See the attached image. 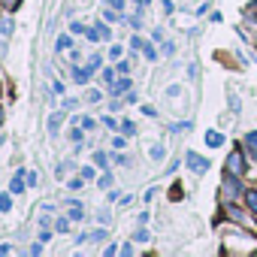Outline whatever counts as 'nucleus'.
<instances>
[{
  "instance_id": "nucleus-7",
  "label": "nucleus",
  "mask_w": 257,
  "mask_h": 257,
  "mask_svg": "<svg viewBox=\"0 0 257 257\" xmlns=\"http://www.w3.org/2000/svg\"><path fill=\"white\" fill-rule=\"evenodd\" d=\"M100 239H106V230H94V233H82L79 236V242H100Z\"/></svg>"
},
{
  "instance_id": "nucleus-27",
  "label": "nucleus",
  "mask_w": 257,
  "mask_h": 257,
  "mask_svg": "<svg viewBox=\"0 0 257 257\" xmlns=\"http://www.w3.org/2000/svg\"><path fill=\"white\" fill-rule=\"evenodd\" d=\"M97 67H100V58H97V55H94V58H91V61H88V70H91V73H94V70H97Z\"/></svg>"
},
{
  "instance_id": "nucleus-20",
  "label": "nucleus",
  "mask_w": 257,
  "mask_h": 257,
  "mask_svg": "<svg viewBox=\"0 0 257 257\" xmlns=\"http://www.w3.org/2000/svg\"><path fill=\"white\" fill-rule=\"evenodd\" d=\"M70 218H73V221H82V209H79L76 203H70Z\"/></svg>"
},
{
  "instance_id": "nucleus-24",
  "label": "nucleus",
  "mask_w": 257,
  "mask_h": 257,
  "mask_svg": "<svg viewBox=\"0 0 257 257\" xmlns=\"http://www.w3.org/2000/svg\"><path fill=\"white\" fill-rule=\"evenodd\" d=\"M100 100H103L100 91H88V103H100Z\"/></svg>"
},
{
  "instance_id": "nucleus-5",
  "label": "nucleus",
  "mask_w": 257,
  "mask_h": 257,
  "mask_svg": "<svg viewBox=\"0 0 257 257\" xmlns=\"http://www.w3.org/2000/svg\"><path fill=\"white\" fill-rule=\"evenodd\" d=\"M206 146H212V149H221V146H224V134H218V131H209V134H206Z\"/></svg>"
},
{
  "instance_id": "nucleus-38",
  "label": "nucleus",
  "mask_w": 257,
  "mask_h": 257,
  "mask_svg": "<svg viewBox=\"0 0 257 257\" xmlns=\"http://www.w3.org/2000/svg\"><path fill=\"white\" fill-rule=\"evenodd\" d=\"M134 4H140V7H143V4H146V0H134Z\"/></svg>"
},
{
  "instance_id": "nucleus-25",
  "label": "nucleus",
  "mask_w": 257,
  "mask_h": 257,
  "mask_svg": "<svg viewBox=\"0 0 257 257\" xmlns=\"http://www.w3.org/2000/svg\"><path fill=\"white\" fill-rule=\"evenodd\" d=\"M109 58L118 61V58H121V46H112V49H109Z\"/></svg>"
},
{
  "instance_id": "nucleus-21",
  "label": "nucleus",
  "mask_w": 257,
  "mask_h": 257,
  "mask_svg": "<svg viewBox=\"0 0 257 257\" xmlns=\"http://www.w3.org/2000/svg\"><path fill=\"white\" fill-rule=\"evenodd\" d=\"M94 176H97V173H94V167H82V179H85V182H91Z\"/></svg>"
},
{
  "instance_id": "nucleus-36",
  "label": "nucleus",
  "mask_w": 257,
  "mask_h": 257,
  "mask_svg": "<svg viewBox=\"0 0 257 257\" xmlns=\"http://www.w3.org/2000/svg\"><path fill=\"white\" fill-rule=\"evenodd\" d=\"M109 7H112V10H121V7H124V0H109Z\"/></svg>"
},
{
  "instance_id": "nucleus-9",
  "label": "nucleus",
  "mask_w": 257,
  "mask_h": 257,
  "mask_svg": "<svg viewBox=\"0 0 257 257\" xmlns=\"http://www.w3.org/2000/svg\"><path fill=\"white\" fill-rule=\"evenodd\" d=\"M91 76H94V73H91V70H88V67H85V70H73V79H76V82H79V85H85V82H88V79H91Z\"/></svg>"
},
{
  "instance_id": "nucleus-34",
  "label": "nucleus",
  "mask_w": 257,
  "mask_h": 257,
  "mask_svg": "<svg viewBox=\"0 0 257 257\" xmlns=\"http://www.w3.org/2000/svg\"><path fill=\"white\" fill-rule=\"evenodd\" d=\"M112 185V176H100V188H109Z\"/></svg>"
},
{
  "instance_id": "nucleus-3",
  "label": "nucleus",
  "mask_w": 257,
  "mask_h": 257,
  "mask_svg": "<svg viewBox=\"0 0 257 257\" xmlns=\"http://www.w3.org/2000/svg\"><path fill=\"white\" fill-rule=\"evenodd\" d=\"M185 164H188L197 176H203V173L209 170V161H206V158H200L197 152H188V155H185Z\"/></svg>"
},
{
  "instance_id": "nucleus-30",
  "label": "nucleus",
  "mask_w": 257,
  "mask_h": 257,
  "mask_svg": "<svg viewBox=\"0 0 257 257\" xmlns=\"http://www.w3.org/2000/svg\"><path fill=\"white\" fill-rule=\"evenodd\" d=\"M170 197H173V200H182V188H179V185H173V191H170Z\"/></svg>"
},
{
  "instance_id": "nucleus-33",
  "label": "nucleus",
  "mask_w": 257,
  "mask_h": 257,
  "mask_svg": "<svg viewBox=\"0 0 257 257\" xmlns=\"http://www.w3.org/2000/svg\"><path fill=\"white\" fill-rule=\"evenodd\" d=\"M94 161H97L100 167H106V155H103V152H97V155H94Z\"/></svg>"
},
{
  "instance_id": "nucleus-37",
  "label": "nucleus",
  "mask_w": 257,
  "mask_h": 257,
  "mask_svg": "<svg viewBox=\"0 0 257 257\" xmlns=\"http://www.w3.org/2000/svg\"><path fill=\"white\" fill-rule=\"evenodd\" d=\"M4 4H7V7H10V10H16V7H19V4H22V0H4Z\"/></svg>"
},
{
  "instance_id": "nucleus-32",
  "label": "nucleus",
  "mask_w": 257,
  "mask_h": 257,
  "mask_svg": "<svg viewBox=\"0 0 257 257\" xmlns=\"http://www.w3.org/2000/svg\"><path fill=\"white\" fill-rule=\"evenodd\" d=\"M97 31H100V40H109V28H106V25H100Z\"/></svg>"
},
{
  "instance_id": "nucleus-28",
  "label": "nucleus",
  "mask_w": 257,
  "mask_h": 257,
  "mask_svg": "<svg viewBox=\"0 0 257 257\" xmlns=\"http://www.w3.org/2000/svg\"><path fill=\"white\" fill-rule=\"evenodd\" d=\"M103 79H106L109 85H115V73H112V70H103Z\"/></svg>"
},
{
  "instance_id": "nucleus-1",
  "label": "nucleus",
  "mask_w": 257,
  "mask_h": 257,
  "mask_svg": "<svg viewBox=\"0 0 257 257\" xmlns=\"http://www.w3.org/2000/svg\"><path fill=\"white\" fill-rule=\"evenodd\" d=\"M227 173H233V176H242V173H248V164H245V152L242 149H233L230 152V158H227V167H224Z\"/></svg>"
},
{
  "instance_id": "nucleus-14",
  "label": "nucleus",
  "mask_w": 257,
  "mask_h": 257,
  "mask_svg": "<svg viewBox=\"0 0 257 257\" xmlns=\"http://www.w3.org/2000/svg\"><path fill=\"white\" fill-rule=\"evenodd\" d=\"M76 121L82 124V131H94V124H97V121H94V118H88V115H82V118H76Z\"/></svg>"
},
{
  "instance_id": "nucleus-35",
  "label": "nucleus",
  "mask_w": 257,
  "mask_h": 257,
  "mask_svg": "<svg viewBox=\"0 0 257 257\" xmlns=\"http://www.w3.org/2000/svg\"><path fill=\"white\" fill-rule=\"evenodd\" d=\"M55 227H58V230H61V233H67V230H70V224H67V221H64V218H61V221H58V224H55Z\"/></svg>"
},
{
  "instance_id": "nucleus-29",
  "label": "nucleus",
  "mask_w": 257,
  "mask_h": 257,
  "mask_svg": "<svg viewBox=\"0 0 257 257\" xmlns=\"http://www.w3.org/2000/svg\"><path fill=\"white\" fill-rule=\"evenodd\" d=\"M179 91H182L179 85H170V88H167V97H179Z\"/></svg>"
},
{
  "instance_id": "nucleus-13",
  "label": "nucleus",
  "mask_w": 257,
  "mask_h": 257,
  "mask_svg": "<svg viewBox=\"0 0 257 257\" xmlns=\"http://www.w3.org/2000/svg\"><path fill=\"white\" fill-rule=\"evenodd\" d=\"M58 127H61V112H55L49 118V134H58Z\"/></svg>"
},
{
  "instance_id": "nucleus-12",
  "label": "nucleus",
  "mask_w": 257,
  "mask_h": 257,
  "mask_svg": "<svg viewBox=\"0 0 257 257\" xmlns=\"http://www.w3.org/2000/svg\"><path fill=\"white\" fill-rule=\"evenodd\" d=\"M245 19L257 25V0H254V4H248V7H245Z\"/></svg>"
},
{
  "instance_id": "nucleus-17",
  "label": "nucleus",
  "mask_w": 257,
  "mask_h": 257,
  "mask_svg": "<svg viewBox=\"0 0 257 257\" xmlns=\"http://www.w3.org/2000/svg\"><path fill=\"white\" fill-rule=\"evenodd\" d=\"M10 206H13V197L4 194V197H0V212H10Z\"/></svg>"
},
{
  "instance_id": "nucleus-19",
  "label": "nucleus",
  "mask_w": 257,
  "mask_h": 257,
  "mask_svg": "<svg viewBox=\"0 0 257 257\" xmlns=\"http://www.w3.org/2000/svg\"><path fill=\"white\" fill-rule=\"evenodd\" d=\"M149 155H152L155 161H164V155H167V152H164L161 146H152V152H149Z\"/></svg>"
},
{
  "instance_id": "nucleus-31",
  "label": "nucleus",
  "mask_w": 257,
  "mask_h": 257,
  "mask_svg": "<svg viewBox=\"0 0 257 257\" xmlns=\"http://www.w3.org/2000/svg\"><path fill=\"white\" fill-rule=\"evenodd\" d=\"M149 239H152L149 230H140V233H137V242H149Z\"/></svg>"
},
{
  "instance_id": "nucleus-2",
  "label": "nucleus",
  "mask_w": 257,
  "mask_h": 257,
  "mask_svg": "<svg viewBox=\"0 0 257 257\" xmlns=\"http://www.w3.org/2000/svg\"><path fill=\"white\" fill-rule=\"evenodd\" d=\"M221 188H224V194H227L230 200H236L239 194H245V191H242V185H239V179H236L233 173H224V179H221Z\"/></svg>"
},
{
  "instance_id": "nucleus-4",
  "label": "nucleus",
  "mask_w": 257,
  "mask_h": 257,
  "mask_svg": "<svg viewBox=\"0 0 257 257\" xmlns=\"http://www.w3.org/2000/svg\"><path fill=\"white\" fill-rule=\"evenodd\" d=\"M224 215H227L230 221H236V224H245V212H242V209H236L233 203H227V206H224Z\"/></svg>"
},
{
  "instance_id": "nucleus-22",
  "label": "nucleus",
  "mask_w": 257,
  "mask_h": 257,
  "mask_svg": "<svg viewBox=\"0 0 257 257\" xmlns=\"http://www.w3.org/2000/svg\"><path fill=\"white\" fill-rule=\"evenodd\" d=\"M100 121H103V124H106V127H109V131H115V127H118V121H115V118H112V115H106V118H100Z\"/></svg>"
},
{
  "instance_id": "nucleus-8",
  "label": "nucleus",
  "mask_w": 257,
  "mask_h": 257,
  "mask_svg": "<svg viewBox=\"0 0 257 257\" xmlns=\"http://www.w3.org/2000/svg\"><path fill=\"white\" fill-rule=\"evenodd\" d=\"M25 191V179H22V170H19V176L10 182V194H22Z\"/></svg>"
},
{
  "instance_id": "nucleus-26",
  "label": "nucleus",
  "mask_w": 257,
  "mask_h": 257,
  "mask_svg": "<svg viewBox=\"0 0 257 257\" xmlns=\"http://www.w3.org/2000/svg\"><path fill=\"white\" fill-rule=\"evenodd\" d=\"M143 46H146V43H143L140 37H134V40H131V49H134V52H137V49H143Z\"/></svg>"
},
{
  "instance_id": "nucleus-6",
  "label": "nucleus",
  "mask_w": 257,
  "mask_h": 257,
  "mask_svg": "<svg viewBox=\"0 0 257 257\" xmlns=\"http://www.w3.org/2000/svg\"><path fill=\"white\" fill-rule=\"evenodd\" d=\"M245 149H248L251 158H257V131H251V134L245 137Z\"/></svg>"
},
{
  "instance_id": "nucleus-15",
  "label": "nucleus",
  "mask_w": 257,
  "mask_h": 257,
  "mask_svg": "<svg viewBox=\"0 0 257 257\" xmlns=\"http://www.w3.org/2000/svg\"><path fill=\"white\" fill-rule=\"evenodd\" d=\"M127 88H131V79H121V82L112 85V94H121V91H127Z\"/></svg>"
},
{
  "instance_id": "nucleus-16",
  "label": "nucleus",
  "mask_w": 257,
  "mask_h": 257,
  "mask_svg": "<svg viewBox=\"0 0 257 257\" xmlns=\"http://www.w3.org/2000/svg\"><path fill=\"white\" fill-rule=\"evenodd\" d=\"M0 34H4V37L13 34V22H10V19H0Z\"/></svg>"
},
{
  "instance_id": "nucleus-23",
  "label": "nucleus",
  "mask_w": 257,
  "mask_h": 257,
  "mask_svg": "<svg viewBox=\"0 0 257 257\" xmlns=\"http://www.w3.org/2000/svg\"><path fill=\"white\" fill-rule=\"evenodd\" d=\"M143 52H146V58H149V61H158V52H155L152 46H143Z\"/></svg>"
},
{
  "instance_id": "nucleus-11",
  "label": "nucleus",
  "mask_w": 257,
  "mask_h": 257,
  "mask_svg": "<svg viewBox=\"0 0 257 257\" xmlns=\"http://www.w3.org/2000/svg\"><path fill=\"white\" fill-rule=\"evenodd\" d=\"M245 203H248V209L257 215V191H245Z\"/></svg>"
},
{
  "instance_id": "nucleus-18",
  "label": "nucleus",
  "mask_w": 257,
  "mask_h": 257,
  "mask_svg": "<svg viewBox=\"0 0 257 257\" xmlns=\"http://www.w3.org/2000/svg\"><path fill=\"white\" fill-rule=\"evenodd\" d=\"M121 131H124L127 137H134V134H137V124H134V121H124V124H121Z\"/></svg>"
},
{
  "instance_id": "nucleus-10",
  "label": "nucleus",
  "mask_w": 257,
  "mask_h": 257,
  "mask_svg": "<svg viewBox=\"0 0 257 257\" xmlns=\"http://www.w3.org/2000/svg\"><path fill=\"white\" fill-rule=\"evenodd\" d=\"M55 49H58V52H64V49H73V40H70L67 34H61V37H58V43H55Z\"/></svg>"
}]
</instances>
